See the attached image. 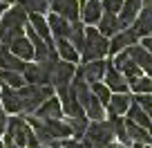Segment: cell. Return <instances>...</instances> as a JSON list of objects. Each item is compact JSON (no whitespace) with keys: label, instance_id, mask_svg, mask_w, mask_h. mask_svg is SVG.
<instances>
[{"label":"cell","instance_id":"cell-1","mask_svg":"<svg viewBox=\"0 0 152 148\" xmlns=\"http://www.w3.org/2000/svg\"><path fill=\"white\" fill-rule=\"evenodd\" d=\"M25 25H27V11L20 7H11L0 18V45L9 47L16 38L25 36Z\"/></svg>","mask_w":152,"mask_h":148},{"label":"cell","instance_id":"cell-2","mask_svg":"<svg viewBox=\"0 0 152 148\" xmlns=\"http://www.w3.org/2000/svg\"><path fill=\"white\" fill-rule=\"evenodd\" d=\"M107 45H110V40L105 36H101L94 27H85V40H83V49H81L83 63L101 61L107 54Z\"/></svg>","mask_w":152,"mask_h":148},{"label":"cell","instance_id":"cell-3","mask_svg":"<svg viewBox=\"0 0 152 148\" xmlns=\"http://www.w3.org/2000/svg\"><path fill=\"white\" fill-rule=\"evenodd\" d=\"M20 101H23V112H36L38 105L47 101L49 96H54V88L49 85H23L18 90Z\"/></svg>","mask_w":152,"mask_h":148},{"label":"cell","instance_id":"cell-4","mask_svg":"<svg viewBox=\"0 0 152 148\" xmlns=\"http://www.w3.org/2000/svg\"><path fill=\"white\" fill-rule=\"evenodd\" d=\"M83 139L90 144V148H107L114 139V133H112V128H110V124L105 119L103 121H92V124H87Z\"/></svg>","mask_w":152,"mask_h":148},{"label":"cell","instance_id":"cell-5","mask_svg":"<svg viewBox=\"0 0 152 148\" xmlns=\"http://www.w3.org/2000/svg\"><path fill=\"white\" fill-rule=\"evenodd\" d=\"M76 74V65L72 63H65V61H58L56 67H54V74H52V88L56 92H63L72 85V79Z\"/></svg>","mask_w":152,"mask_h":148},{"label":"cell","instance_id":"cell-6","mask_svg":"<svg viewBox=\"0 0 152 148\" xmlns=\"http://www.w3.org/2000/svg\"><path fill=\"white\" fill-rule=\"evenodd\" d=\"M137 40H139V36L132 32V27H125V29H121L116 36H112V40H110V45H107V54L116 56L119 52L128 49L130 45H137Z\"/></svg>","mask_w":152,"mask_h":148},{"label":"cell","instance_id":"cell-7","mask_svg":"<svg viewBox=\"0 0 152 148\" xmlns=\"http://www.w3.org/2000/svg\"><path fill=\"white\" fill-rule=\"evenodd\" d=\"M112 65H114V70H116V72H121V74H123L125 81H132V79H139V77H141V70H139L137 63L128 56V52H119L116 56H114V63H112Z\"/></svg>","mask_w":152,"mask_h":148},{"label":"cell","instance_id":"cell-8","mask_svg":"<svg viewBox=\"0 0 152 148\" xmlns=\"http://www.w3.org/2000/svg\"><path fill=\"white\" fill-rule=\"evenodd\" d=\"M49 7L56 16L76 23L78 20V0H49Z\"/></svg>","mask_w":152,"mask_h":148},{"label":"cell","instance_id":"cell-9","mask_svg":"<svg viewBox=\"0 0 152 148\" xmlns=\"http://www.w3.org/2000/svg\"><path fill=\"white\" fill-rule=\"evenodd\" d=\"M105 88H107L110 92H114V94H123V92H128V81L123 79V74L121 72L114 70L112 63H107V67H105Z\"/></svg>","mask_w":152,"mask_h":148},{"label":"cell","instance_id":"cell-10","mask_svg":"<svg viewBox=\"0 0 152 148\" xmlns=\"http://www.w3.org/2000/svg\"><path fill=\"white\" fill-rule=\"evenodd\" d=\"M141 5L143 0H123V5H121V11L116 14V18H119L121 27H132V23L137 20V14L141 11Z\"/></svg>","mask_w":152,"mask_h":148},{"label":"cell","instance_id":"cell-11","mask_svg":"<svg viewBox=\"0 0 152 148\" xmlns=\"http://www.w3.org/2000/svg\"><path fill=\"white\" fill-rule=\"evenodd\" d=\"M34 115H36V119H40V121L61 119V117H63V110H61V101H58V96H49L47 101H43Z\"/></svg>","mask_w":152,"mask_h":148},{"label":"cell","instance_id":"cell-12","mask_svg":"<svg viewBox=\"0 0 152 148\" xmlns=\"http://www.w3.org/2000/svg\"><path fill=\"white\" fill-rule=\"evenodd\" d=\"M105 67H107V63H105L103 58H101V61H90V63H85V65L81 67V74H83L87 85L101 83V79L105 77Z\"/></svg>","mask_w":152,"mask_h":148},{"label":"cell","instance_id":"cell-13","mask_svg":"<svg viewBox=\"0 0 152 148\" xmlns=\"http://www.w3.org/2000/svg\"><path fill=\"white\" fill-rule=\"evenodd\" d=\"M0 99H2V108H5V112H11V115L23 112V101H20L18 90H11V88L2 85V88H0Z\"/></svg>","mask_w":152,"mask_h":148},{"label":"cell","instance_id":"cell-14","mask_svg":"<svg viewBox=\"0 0 152 148\" xmlns=\"http://www.w3.org/2000/svg\"><path fill=\"white\" fill-rule=\"evenodd\" d=\"M27 25L34 29V32L54 49V40H52V34H49V27H47V18L40 14H27Z\"/></svg>","mask_w":152,"mask_h":148},{"label":"cell","instance_id":"cell-15","mask_svg":"<svg viewBox=\"0 0 152 148\" xmlns=\"http://www.w3.org/2000/svg\"><path fill=\"white\" fill-rule=\"evenodd\" d=\"M132 32L139 38H145L148 34H152V7H143L139 11L137 20L132 23Z\"/></svg>","mask_w":152,"mask_h":148},{"label":"cell","instance_id":"cell-16","mask_svg":"<svg viewBox=\"0 0 152 148\" xmlns=\"http://www.w3.org/2000/svg\"><path fill=\"white\" fill-rule=\"evenodd\" d=\"M54 49H56V54H58V58L61 61H65V63H78L81 61V54L74 49V45L69 43L67 38H54Z\"/></svg>","mask_w":152,"mask_h":148},{"label":"cell","instance_id":"cell-17","mask_svg":"<svg viewBox=\"0 0 152 148\" xmlns=\"http://www.w3.org/2000/svg\"><path fill=\"white\" fill-rule=\"evenodd\" d=\"M7 49H9L11 56L20 58V61H34V47H31V43L27 40V36H20V38H16Z\"/></svg>","mask_w":152,"mask_h":148},{"label":"cell","instance_id":"cell-18","mask_svg":"<svg viewBox=\"0 0 152 148\" xmlns=\"http://www.w3.org/2000/svg\"><path fill=\"white\" fill-rule=\"evenodd\" d=\"M121 29H123V27H121L119 18H116L114 14H105V11L101 14V18H99V29H96L101 36H105V38H107V36H116Z\"/></svg>","mask_w":152,"mask_h":148},{"label":"cell","instance_id":"cell-19","mask_svg":"<svg viewBox=\"0 0 152 148\" xmlns=\"http://www.w3.org/2000/svg\"><path fill=\"white\" fill-rule=\"evenodd\" d=\"M47 27H49V34H52L54 38H67L72 23L61 18V16H56V14H49L47 16Z\"/></svg>","mask_w":152,"mask_h":148},{"label":"cell","instance_id":"cell-20","mask_svg":"<svg viewBox=\"0 0 152 148\" xmlns=\"http://www.w3.org/2000/svg\"><path fill=\"white\" fill-rule=\"evenodd\" d=\"M125 52H128V56L137 63L139 70H145V72H148V70L152 67V54H148L141 45H130Z\"/></svg>","mask_w":152,"mask_h":148},{"label":"cell","instance_id":"cell-21","mask_svg":"<svg viewBox=\"0 0 152 148\" xmlns=\"http://www.w3.org/2000/svg\"><path fill=\"white\" fill-rule=\"evenodd\" d=\"M130 103H132V99H130L128 92H123V94H112V96H110V103H107V110L121 117L123 112H128Z\"/></svg>","mask_w":152,"mask_h":148},{"label":"cell","instance_id":"cell-22","mask_svg":"<svg viewBox=\"0 0 152 148\" xmlns=\"http://www.w3.org/2000/svg\"><path fill=\"white\" fill-rule=\"evenodd\" d=\"M101 18V2L99 0H85L83 2V23L96 25Z\"/></svg>","mask_w":152,"mask_h":148},{"label":"cell","instance_id":"cell-23","mask_svg":"<svg viewBox=\"0 0 152 148\" xmlns=\"http://www.w3.org/2000/svg\"><path fill=\"white\" fill-rule=\"evenodd\" d=\"M67 40H69V43L74 45V49H76V52L81 54V49H83V40H85V27H83V23H81V20L72 23Z\"/></svg>","mask_w":152,"mask_h":148},{"label":"cell","instance_id":"cell-24","mask_svg":"<svg viewBox=\"0 0 152 148\" xmlns=\"http://www.w3.org/2000/svg\"><path fill=\"white\" fill-rule=\"evenodd\" d=\"M0 83H5L11 90H20L23 85H27L23 74H18V72H7V70H0Z\"/></svg>","mask_w":152,"mask_h":148},{"label":"cell","instance_id":"cell-25","mask_svg":"<svg viewBox=\"0 0 152 148\" xmlns=\"http://www.w3.org/2000/svg\"><path fill=\"white\" fill-rule=\"evenodd\" d=\"M18 7L25 9L27 14H40V16H43L45 11H47L49 2H47V0H18Z\"/></svg>","mask_w":152,"mask_h":148},{"label":"cell","instance_id":"cell-26","mask_svg":"<svg viewBox=\"0 0 152 148\" xmlns=\"http://www.w3.org/2000/svg\"><path fill=\"white\" fill-rule=\"evenodd\" d=\"M65 124L69 126L72 137H83L87 128V117H69V119H65Z\"/></svg>","mask_w":152,"mask_h":148},{"label":"cell","instance_id":"cell-27","mask_svg":"<svg viewBox=\"0 0 152 148\" xmlns=\"http://www.w3.org/2000/svg\"><path fill=\"white\" fill-rule=\"evenodd\" d=\"M130 85H132V90L137 94H150L152 92V79L150 77H139V79H132Z\"/></svg>","mask_w":152,"mask_h":148},{"label":"cell","instance_id":"cell-28","mask_svg":"<svg viewBox=\"0 0 152 148\" xmlns=\"http://www.w3.org/2000/svg\"><path fill=\"white\" fill-rule=\"evenodd\" d=\"M90 90H92V94L96 96V99L101 101V105H107L110 103V96H112V92L105 88V83H94V85H90Z\"/></svg>","mask_w":152,"mask_h":148},{"label":"cell","instance_id":"cell-29","mask_svg":"<svg viewBox=\"0 0 152 148\" xmlns=\"http://www.w3.org/2000/svg\"><path fill=\"white\" fill-rule=\"evenodd\" d=\"M121 5H123V0H101V9L105 14L116 16V11H121Z\"/></svg>","mask_w":152,"mask_h":148},{"label":"cell","instance_id":"cell-30","mask_svg":"<svg viewBox=\"0 0 152 148\" xmlns=\"http://www.w3.org/2000/svg\"><path fill=\"white\" fill-rule=\"evenodd\" d=\"M61 148H90V144L85 139H67V141H63Z\"/></svg>","mask_w":152,"mask_h":148},{"label":"cell","instance_id":"cell-31","mask_svg":"<svg viewBox=\"0 0 152 148\" xmlns=\"http://www.w3.org/2000/svg\"><path fill=\"white\" fill-rule=\"evenodd\" d=\"M141 47L145 49L148 54H152V36H145V38H141Z\"/></svg>","mask_w":152,"mask_h":148},{"label":"cell","instance_id":"cell-32","mask_svg":"<svg viewBox=\"0 0 152 148\" xmlns=\"http://www.w3.org/2000/svg\"><path fill=\"white\" fill-rule=\"evenodd\" d=\"M7 128V115H5V110H0V135L5 133Z\"/></svg>","mask_w":152,"mask_h":148},{"label":"cell","instance_id":"cell-33","mask_svg":"<svg viewBox=\"0 0 152 148\" xmlns=\"http://www.w3.org/2000/svg\"><path fill=\"white\" fill-rule=\"evenodd\" d=\"M5 11H7V5H5V2H0V18H2V14H5Z\"/></svg>","mask_w":152,"mask_h":148},{"label":"cell","instance_id":"cell-34","mask_svg":"<svg viewBox=\"0 0 152 148\" xmlns=\"http://www.w3.org/2000/svg\"><path fill=\"white\" fill-rule=\"evenodd\" d=\"M107 148H125V146H121V144H110Z\"/></svg>","mask_w":152,"mask_h":148},{"label":"cell","instance_id":"cell-35","mask_svg":"<svg viewBox=\"0 0 152 148\" xmlns=\"http://www.w3.org/2000/svg\"><path fill=\"white\" fill-rule=\"evenodd\" d=\"M0 2H5V5H11V2H18V0H0Z\"/></svg>","mask_w":152,"mask_h":148},{"label":"cell","instance_id":"cell-36","mask_svg":"<svg viewBox=\"0 0 152 148\" xmlns=\"http://www.w3.org/2000/svg\"><path fill=\"white\" fill-rule=\"evenodd\" d=\"M145 2V7H152V0H143Z\"/></svg>","mask_w":152,"mask_h":148},{"label":"cell","instance_id":"cell-37","mask_svg":"<svg viewBox=\"0 0 152 148\" xmlns=\"http://www.w3.org/2000/svg\"><path fill=\"white\" fill-rule=\"evenodd\" d=\"M0 148H5V146H2V141H0Z\"/></svg>","mask_w":152,"mask_h":148},{"label":"cell","instance_id":"cell-38","mask_svg":"<svg viewBox=\"0 0 152 148\" xmlns=\"http://www.w3.org/2000/svg\"><path fill=\"white\" fill-rule=\"evenodd\" d=\"M145 148H152V146H145Z\"/></svg>","mask_w":152,"mask_h":148},{"label":"cell","instance_id":"cell-39","mask_svg":"<svg viewBox=\"0 0 152 148\" xmlns=\"http://www.w3.org/2000/svg\"><path fill=\"white\" fill-rule=\"evenodd\" d=\"M47 2H49V0H47Z\"/></svg>","mask_w":152,"mask_h":148}]
</instances>
